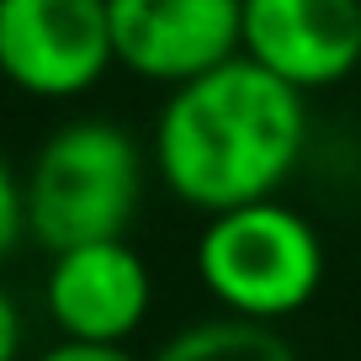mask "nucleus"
<instances>
[{"instance_id": "nucleus-6", "label": "nucleus", "mask_w": 361, "mask_h": 361, "mask_svg": "<svg viewBox=\"0 0 361 361\" xmlns=\"http://www.w3.org/2000/svg\"><path fill=\"white\" fill-rule=\"evenodd\" d=\"M239 54L303 96L340 85L361 69V0H245Z\"/></svg>"}, {"instance_id": "nucleus-9", "label": "nucleus", "mask_w": 361, "mask_h": 361, "mask_svg": "<svg viewBox=\"0 0 361 361\" xmlns=\"http://www.w3.org/2000/svg\"><path fill=\"white\" fill-rule=\"evenodd\" d=\"M27 239V197H22V176L11 170L6 149H0V260L11 255Z\"/></svg>"}, {"instance_id": "nucleus-2", "label": "nucleus", "mask_w": 361, "mask_h": 361, "mask_svg": "<svg viewBox=\"0 0 361 361\" xmlns=\"http://www.w3.org/2000/svg\"><path fill=\"white\" fill-rule=\"evenodd\" d=\"M27 239L59 255L75 245L128 239L144 197V154L106 117H75L54 128L22 176Z\"/></svg>"}, {"instance_id": "nucleus-8", "label": "nucleus", "mask_w": 361, "mask_h": 361, "mask_svg": "<svg viewBox=\"0 0 361 361\" xmlns=\"http://www.w3.org/2000/svg\"><path fill=\"white\" fill-rule=\"evenodd\" d=\"M154 361H303V356L276 324L218 314V319H202V324H186L180 335H170Z\"/></svg>"}, {"instance_id": "nucleus-4", "label": "nucleus", "mask_w": 361, "mask_h": 361, "mask_svg": "<svg viewBox=\"0 0 361 361\" xmlns=\"http://www.w3.org/2000/svg\"><path fill=\"white\" fill-rule=\"evenodd\" d=\"M117 64L106 0H0V80L37 102H75Z\"/></svg>"}, {"instance_id": "nucleus-7", "label": "nucleus", "mask_w": 361, "mask_h": 361, "mask_svg": "<svg viewBox=\"0 0 361 361\" xmlns=\"http://www.w3.org/2000/svg\"><path fill=\"white\" fill-rule=\"evenodd\" d=\"M149 303H154V282L128 239H102V245L48 255L43 308L64 340L128 345L133 329L149 319Z\"/></svg>"}, {"instance_id": "nucleus-11", "label": "nucleus", "mask_w": 361, "mask_h": 361, "mask_svg": "<svg viewBox=\"0 0 361 361\" xmlns=\"http://www.w3.org/2000/svg\"><path fill=\"white\" fill-rule=\"evenodd\" d=\"M16 356H22V308L0 287V361H16Z\"/></svg>"}, {"instance_id": "nucleus-1", "label": "nucleus", "mask_w": 361, "mask_h": 361, "mask_svg": "<svg viewBox=\"0 0 361 361\" xmlns=\"http://www.w3.org/2000/svg\"><path fill=\"white\" fill-rule=\"evenodd\" d=\"M308 144L303 90L234 54L170 90L154 128L165 186L202 218L282 192Z\"/></svg>"}, {"instance_id": "nucleus-5", "label": "nucleus", "mask_w": 361, "mask_h": 361, "mask_svg": "<svg viewBox=\"0 0 361 361\" xmlns=\"http://www.w3.org/2000/svg\"><path fill=\"white\" fill-rule=\"evenodd\" d=\"M106 6L117 64L138 80L176 90L239 54L245 0H106Z\"/></svg>"}, {"instance_id": "nucleus-10", "label": "nucleus", "mask_w": 361, "mask_h": 361, "mask_svg": "<svg viewBox=\"0 0 361 361\" xmlns=\"http://www.w3.org/2000/svg\"><path fill=\"white\" fill-rule=\"evenodd\" d=\"M37 361H138V356H133L128 345H102V340H64V335H59Z\"/></svg>"}, {"instance_id": "nucleus-3", "label": "nucleus", "mask_w": 361, "mask_h": 361, "mask_svg": "<svg viewBox=\"0 0 361 361\" xmlns=\"http://www.w3.org/2000/svg\"><path fill=\"white\" fill-rule=\"evenodd\" d=\"M197 276L224 314L282 324L314 303L324 282V239L276 197L245 202L207 218L197 239Z\"/></svg>"}]
</instances>
